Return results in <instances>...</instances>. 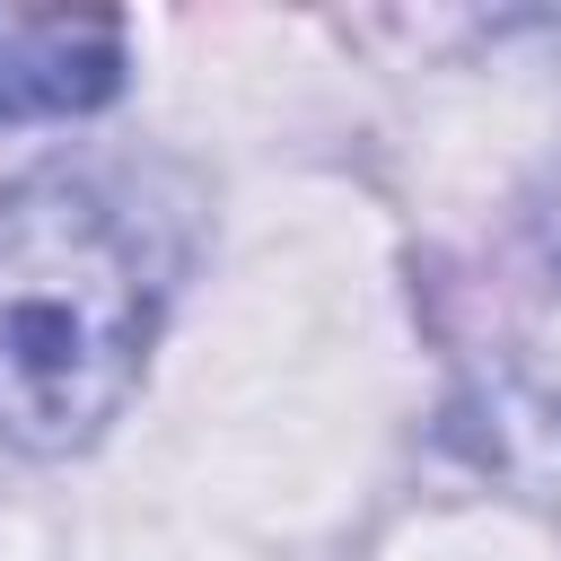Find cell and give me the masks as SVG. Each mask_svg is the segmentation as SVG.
<instances>
[{"instance_id": "1", "label": "cell", "mask_w": 561, "mask_h": 561, "mask_svg": "<svg viewBox=\"0 0 561 561\" xmlns=\"http://www.w3.org/2000/svg\"><path fill=\"white\" fill-rule=\"evenodd\" d=\"M158 289L123 210L70 175H18L0 193V438L26 456L88 447L140 386Z\"/></svg>"}, {"instance_id": "2", "label": "cell", "mask_w": 561, "mask_h": 561, "mask_svg": "<svg viewBox=\"0 0 561 561\" xmlns=\"http://www.w3.org/2000/svg\"><path fill=\"white\" fill-rule=\"evenodd\" d=\"M123 96V18L0 9V123H70Z\"/></svg>"}, {"instance_id": "3", "label": "cell", "mask_w": 561, "mask_h": 561, "mask_svg": "<svg viewBox=\"0 0 561 561\" xmlns=\"http://www.w3.org/2000/svg\"><path fill=\"white\" fill-rule=\"evenodd\" d=\"M535 254H543V263L561 272V175H552V184L535 193Z\"/></svg>"}]
</instances>
